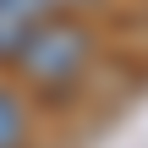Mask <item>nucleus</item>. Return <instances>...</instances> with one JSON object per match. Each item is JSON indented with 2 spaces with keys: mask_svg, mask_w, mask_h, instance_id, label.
<instances>
[{
  "mask_svg": "<svg viewBox=\"0 0 148 148\" xmlns=\"http://www.w3.org/2000/svg\"><path fill=\"white\" fill-rule=\"evenodd\" d=\"M22 137H27V110L16 104V93L0 88V148H22Z\"/></svg>",
  "mask_w": 148,
  "mask_h": 148,
  "instance_id": "7ed1b4c3",
  "label": "nucleus"
},
{
  "mask_svg": "<svg viewBox=\"0 0 148 148\" xmlns=\"http://www.w3.org/2000/svg\"><path fill=\"white\" fill-rule=\"evenodd\" d=\"M38 22H49L44 0H0V60H16Z\"/></svg>",
  "mask_w": 148,
  "mask_h": 148,
  "instance_id": "f03ea898",
  "label": "nucleus"
},
{
  "mask_svg": "<svg viewBox=\"0 0 148 148\" xmlns=\"http://www.w3.org/2000/svg\"><path fill=\"white\" fill-rule=\"evenodd\" d=\"M88 27H77V22H38L33 33H27V44H22V55L11 60V66H22L38 88H66V82H77L82 77V66H88Z\"/></svg>",
  "mask_w": 148,
  "mask_h": 148,
  "instance_id": "f257e3e1",
  "label": "nucleus"
},
{
  "mask_svg": "<svg viewBox=\"0 0 148 148\" xmlns=\"http://www.w3.org/2000/svg\"><path fill=\"white\" fill-rule=\"evenodd\" d=\"M44 5H49V11H55V5H88V0H44Z\"/></svg>",
  "mask_w": 148,
  "mask_h": 148,
  "instance_id": "20e7f679",
  "label": "nucleus"
}]
</instances>
